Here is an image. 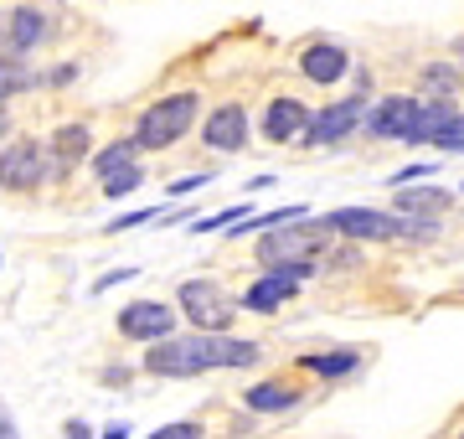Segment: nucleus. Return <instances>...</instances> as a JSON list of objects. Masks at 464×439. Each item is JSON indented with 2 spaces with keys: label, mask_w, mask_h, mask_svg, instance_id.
I'll use <instances>...</instances> for the list:
<instances>
[{
  "label": "nucleus",
  "mask_w": 464,
  "mask_h": 439,
  "mask_svg": "<svg viewBox=\"0 0 464 439\" xmlns=\"http://www.w3.org/2000/svg\"><path fill=\"white\" fill-rule=\"evenodd\" d=\"M258 362V341L227 337V331H191V337H166L150 341L145 372L155 377H197L217 367H253Z\"/></svg>",
  "instance_id": "nucleus-1"
},
{
  "label": "nucleus",
  "mask_w": 464,
  "mask_h": 439,
  "mask_svg": "<svg viewBox=\"0 0 464 439\" xmlns=\"http://www.w3.org/2000/svg\"><path fill=\"white\" fill-rule=\"evenodd\" d=\"M325 222H284V228H268L258 238V259L268 269H310V259L320 254L325 243Z\"/></svg>",
  "instance_id": "nucleus-2"
},
{
  "label": "nucleus",
  "mask_w": 464,
  "mask_h": 439,
  "mask_svg": "<svg viewBox=\"0 0 464 439\" xmlns=\"http://www.w3.org/2000/svg\"><path fill=\"white\" fill-rule=\"evenodd\" d=\"M331 233H346V238H372V243H387V238H433L439 228L433 222H402L392 212H372V207H335L325 218Z\"/></svg>",
  "instance_id": "nucleus-3"
},
{
  "label": "nucleus",
  "mask_w": 464,
  "mask_h": 439,
  "mask_svg": "<svg viewBox=\"0 0 464 439\" xmlns=\"http://www.w3.org/2000/svg\"><path fill=\"white\" fill-rule=\"evenodd\" d=\"M191 119H197V93H170V99L150 103L145 114H140L134 145L140 151H166V145H176L191 130Z\"/></svg>",
  "instance_id": "nucleus-4"
},
{
  "label": "nucleus",
  "mask_w": 464,
  "mask_h": 439,
  "mask_svg": "<svg viewBox=\"0 0 464 439\" xmlns=\"http://www.w3.org/2000/svg\"><path fill=\"white\" fill-rule=\"evenodd\" d=\"M176 300H181V316L197 331H227L232 316H237V305H232V295L217 279H186L181 289H176Z\"/></svg>",
  "instance_id": "nucleus-5"
},
{
  "label": "nucleus",
  "mask_w": 464,
  "mask_h": 439,
  "mask_svg": "<svg viewBox=\"0 0 464 439\" xmlns=\"http://www.w3.org/2000/svg\"><path fill=\"white\" fill-rule=\"evenodd\" d=\"M93 176L103 181V197H130L134 186L145 181V171H140V145H134V140L103 145V151L93 155Z\"/></svg>",
  "instance_id": "nucleus-6"
},
{
  "label": "nucleus",
  "mask_w": 464,
  "mask_h": 439,
  "mask_svg": "<svg viewBox=\"0 0 464 439\" xmlns=\"http://www.w3.org/2000/svg\"><path fill=\"white\" fill-rule=\"evenodd\" d=\"M47 181V151L36 140H16L0 151V186L5 191H32Z\"/></svg>",
  "instance_id": "nucleus-7"
},
{
  "label": "nucleus",
  "mask_w": 464,
  "mask_h": 439,
  "mask_svg": "<svg viewBox=\"0 0 464 439\" xmlns=\"http://www.w3.org/2000/svg\"><path fill=\"white\" fill-rule=\"evenodd\" d=\"M119 331L130 341H166L176 337V310L160 300H134L119 310Z\"/></svg>",
  "instance_id": "nucleus-8"
},
{
  "label": "nucleus",
  "mask_w": 464,
  "mask_h": 439,
  "mask_svg": "<svg viewBox=\"0 0 464 439\" xmlns=\"http://www.w3.org/2000/svg\"><path fill=\"white\" fill-rule=\"evenodd\" d=\"M304 279H310V269H268L264 279H253V285H248L243 305H248V310H258V316H268V310H279L284 300H295Z\"/></svg>",
  "instance_id": "nucleus-9"
},
{
  "label": "nucleus",
  "mask_w": 464,
  "mask_h": 439,
  "mask_svg": "<svg viewBox=\"0 0 464 439\" xmlns=\"http://www.w3.org/2000/svg\"><path fill=\"white\" fill-rule=\"evenodd\" d=\"M362 109H366L362 93H351L346 103H331V109H320V114H310V124H304V140H315V145H341V140L356 130Z\"/></svg>",
  "instance_id": "nucleus-10"
},
{
  "label": "nucleus",
  "mask_w": 464,
  "mask_h": 439,
  "mask_svg": "<svg viewBox=\"0 0 464 439\" xmlns=\"http://www.w3.org/2000/svg\"><path fill=\"white\" fill-rule=\"evenodd\" d=\"M42 151H47V176L57 181V176H67V171H72L88 151H93V135H88V124H63V130H57Z\"/></svg>",
  "instance_id": "nucleus-11"
},
{
  "label": "nucleus",
  "mask_w": 464,
  "mask_h": 439,
  "mask_svg": "<svg viewBox=\"0 0 464 439\" xmlns=\"http://www.w3.org/2000/svg\"><path fill=\"white\" fill-rule=\"evenodd\" d=\"M52 21L42 5H16L11 16H5V47L16 52V57H26V52H36L42 42H47Z\"/></svg>",
  "instance_id": "nucleus-12"
},
{
  "label": "nucleus",
  "mask_w": 464,
  "mask_h": 439,
  "mask_svg": "<svg viewBox=\"0 0 464 439\" xmlns=\"http://www.w3.org/2000/svg\"><path fill=\"white\" fill-rule=\"evenodd\" d=\"M207 145L222 155H237L243 145H248V109H237V103H222V109H212V119H207Z\"/></svg>",
  "instance_id": "nucleus-13"
},
{
  "label": "nucleus",
  "mask_w": 464,
  "mask_h": 439,
  "mask_svg": "<svg viewBox=\"0 0 464 439\" xmlns=\"http://www.w3.org/2000/svg\"><path fill=\"white\" fill-rule=\"evenodd\" d=\"M413 119H418V99H408V93H392V99H382L377 109H372V135L382 140H408L413 135Z\"/></svg>",
  "instance_id": "nucleus-14"
},
{
  "label": "nucleus",
  "mask_w": 464,
  "mask_h": 439,
  "mask_svg": "<svg viewBox=\"0 0 464 439\" xmlns=\"http://www.w3.org/2000/svg\"><path fill=\"white\" fill-rule=\"evenodd\" d=\"M304 124H310V109L299 99H274L264 109V135L274 145H289V140H304Z\"/></svg>",
  "instance_id": "nucleus-15"
},
{
  "label": "nucleus",
  "mask_w": 464,
  "mask_h": 439,
  "mask_svg": "<svg viewBox=\"0 0 464 439\" xmlns=\"http://www.w3.org/2000/svg\"><path fill=\"white\" fill-rule=\"evenodd\" d=\"M351 68L346 47H335V42H315L310 52H299V73L310 78V83H341Z\"/></svg>",
  "instance_id": "nucleus-16"
},
{
  "label": "nucleus",
  "mask_w": 464,
  "mask_h": 439,
  "mask_svg": "<svg viewBox=\"0 0 464 439\" xmlns=\"http://www.w3.org/2000/svg\"><path fill=\"white\" fill-rule=\"evenodd\" d=\"M449 191H439V186H398V212H408V218H439V212H449Z\"/></svg>",
  "instance_id": "nucleus-17"
},
{
  "label": "nucleus",
  "mask_w": 464,
  "mask_h": 439,
  "mask_svg": "<svg viewBox=\"0 0 464 439\" xmlns=\"http://www.w3.org/2000/svg\"><path fill=\"white\" fill-rule=\"evenodd\" d=\"M449 114H454V103H449V99L418 103V119H413V135H408V145H433V135L449 124Z\"/></svg>",
  "instance_id": "nucleus-18"
},
{
  "label": "nucleus",
  "mask_w": 464,
  "mask_h": 439,
  "mask_svg": "<svg viewBox=\"0 0 464 439\" xmlns=\"http://www.w3.org/2000/svg\"><path fill=\"white\" fill-rule=\"evenodd\" d=\"M36 78L32 68H26V57H16V52H0V103H11L16 93H26Z\"/></svg>",
  "instance_id": "nucleus-19"
},
{
  "label": "nucleus",
  "mask_w": 464,
  "mask_h": 439,
  "mask_svg": "<svg viewBox=\"0 0 464 439\" xmlns=\"http://www.w3.org/2000/svg\"><path fill=\"white\" fill-rule=\"evenodd\" d=\"M299 393L284 388V383H258V388H248V408H258V414H284V408H295Z\"/></svg>",
  "instance_id": "nucleus-20"
},
{
  "label": "nucleus",
  "mask_w": 464,
  "mask_h": 439,
  "mask_svg": "<svg viewBox=\"0 0 464 439\" xmlns=\"http://www.w3.org/2000/svg\"><path fill=\"white\" fill-rule=\"evenodd\" d=\"M356 362H362L356 352H315V356H304L299 367L315 372V377H346V372H356Z\"/></svg>",
  "instance_id": "nucleus-21"
},
{
  "label": "nucleus",
  "mask_w": 464,
  "mask_h": 439,
  "mask_svg": "<svg viewBox=\"0 0 464 439\" xmlns=\"http://www.w3.org/2000/svg\"><path fill=\"white\" fill-rule=\"evenodd\" d=\"M433 145L439 151H464V114H449V124L433 135Z\"/></svg>",
  "instance_id": "nucleus-22"
},
{
  "label": "nucleus",
  "mask_w": 464,
  "mask_h": 439,
  "mask_svg": "<svg viewBox=\"0 0 464 439\" xmlns=\"http://www.w3.org/2000/svg\"><path fill=\"white\" fill-rule=\"evenodd\" d=\"M237 218H248V207H243V202L227 207V212H217V218H201V222H197V233H217V228H232Z\"/></svg>",
  "instance_id": "nucleus-23"
},
{
  "label": "nucleus",
  "mask_w": 464,
  "mask_h": 439,
  "mask_svg": "<svg viewBox=\"0 0 464 439\" xmlns=\"http://www.w3.org/2000/svg\"><path fill=\"white\" fill-rule=\"evenodd\" d=\"M150 439H201V424H166V429H155Z\"/></svg>",
  "instance_id": "nucleus-24"
},
{
  "label": "nucleus",
  "mask_w": 464,
  "mask_h": 439,
  "mask_svg": "<svg viewBox=\"0 0 464 439\" xmlns=\"http://www.w3.org/2000/svg\"><path fill=\"white\" fill-rule=\"evenodd\" d=\"M155 212H130V218H114L109 222V233H124V228H134V222H150Z\"/></svg>",
  "instance_id": "nucleus-25"
},
{
  "label": "nucleus",
  "mask_w": 464,
  "mask_h": 439,
  "mask_svg": "<svg viewBox=\"0 0 464 439\" xmlns=\"http://www.w3.org/2000/svg\"><path fill=\"white\" fill-rule=\"evenodd\" d=\"M134 269H114V274H103L99 285H93V295H103V289H114V285H124V279H130Z\"/></svg>",
  "instance_id": "nucleus-26"
},
{
  "label": "nucleus",
  "mask_w": 464,
  "mask_h": 439,
  "mask_svg": "<svg viewBox=\"0 0 464 439\" xmlns=\"http://www.w3.org/2000/svg\"><path fill=\"white\" fill-rule=\"evenodd\" d=\"M0 439H21V429H16V419H11L5 404H0Z\"/></svg>",
  "instance_id": "nucleus-27"
},
{
  "label": "nucleus",
  "mask_w": 464,
  "mask_h": 439,
  "mask_svg": "<svg viewBox=\"0 0 464 439\" xmlns=\"http://www.w3.org/2000/svg\"><path fill=\"white\" fill-rule=\"evenodd\" d=\"M207 176H186V181H170V197H186V191H197Z\"/></svg>",
  "instance_id": "nucleus-28"
},
{
  "label": "nucleus",
  "mask_w": 464,
  "mask_h": 439,
  "mask_svg": "<svg viewBox=\"0 0 464 439\" xmlns=\"http://www.w3.org/2000/svg\"><path fill=\"white\" fill-rule=\"evenodd\" d=\"M67 439H93V434H88L83 419H67Z\"/></svg>",
  "instance_id": "nucleus-29"
},
{
  "label": "nucleus",
  "mask_w": 464,
  "mask_h": 439,
  "mask_svg": "<svg viewBox=\"0 0 464 439\" xmlns=\"http://www.w3.org/2000/svg\"><path fill=\"white\" fill-rule=\"evenodd\" d=\"M5 130H11V114H5V103H0V140H5Z\"/></svg>",
  "instance_id": "nucleus-30"
},
{
  "label": "nucleus",
  "mask_w": 464,
  "mask_h": 439,
  "mask_svg": "<svg viewBox=\"0 0 464 439\" xmlns=\"http://www.w3.org/2000/svg\"><path fill=\"white\" fill-rule=\"evenodd\" d=\"M103 439H124V424H114V429H109V434H103Z\"/></svg>",
  "instance_id": "nucleus-31"
},
{
  "label": "nucleus",
  "mask_w": 464,
  "mask_h": 439,
  "mask_svg": "<svg viewBox=\"0 0 464 439\" xmlns=\"http://www.w3.org/2000/svg\"><path fill=\"white\" fill-rule=\"evenodd\" d=\"M459 439H464V434H459Z\"/></svg>",
  "instance_id": "nucleus-32"
}]
</instances>
